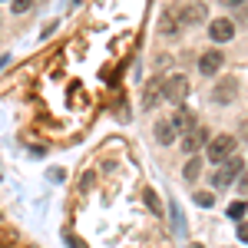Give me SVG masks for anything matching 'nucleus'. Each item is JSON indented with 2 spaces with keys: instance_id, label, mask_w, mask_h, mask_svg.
<instances>
[{
  "instance_id": "a211bd4d",
  "label": "nucleus",
  "mask_w": 248,
  "mask_h": 248,
  "mask_svg": "<svg viewBox=\"0 0 248 248\" xmlns=\"http://www.w3.org/2000/svg\"><path fill=\"white\" fill-rule=\"evenodd\" d=\"M225 7H245V0H222Z\"/></svg>"
},
{
  "instance_id": "7ed1b4c3",
  "label": "nucleus",
  "mask_w": 248,
  "mask_h": 248,
  "mask_svg": "<svg viewBox=\"0 0 248 248\" xmlns=\"http://www.w3.org/2000/svg\"><path fill=\"white\" fill-rule=\"evenodd\" d=\"M162 96H166L169 103H175V106H182L186 96H189V79H186V77H169V79H166Z\"/></svg>"
},
{
  "instance_id": "dca6fc26",
  "label": "nucleus",
  "mask_w": 248,
  "mask_h": 248,
  "mask_svg": "<svg viewBox=\"0 0 248 248\" xmlns=\"http://www.w3.org/2000/svg\"><path fill=\"white\" fill-rule=\"evenodd\" d=\"M146 205H149L153 212H162V209H159V199H155V192H146Z\"/></svg>"
},
{
  "instance_id": "4468645a",
  "label": "nucleus",
  "mask_w": 248,
  "mask_h": 248,
  "mask_svg": "<svg viewBox=\"0 0 248 248\" xmlns=\"http://www.w3.org/2000/svg\"><path fill=\"white\" fill-rule=\"evenodd\" d=\"M195 202H199L202 209H209V205H212V195H209V192H195Z\"/></svg>"
},
{
  "instance_id": "f257e3e1",
  "label": "nucleus",
  "mask_w": 248,
  "mask_h": 248,
  "mask_svg": "<svg viewBox=\"0 0 248 248\" xmlns=\"http://www.w3.org/2000/svg\"><path fill=\"white\" fill-rule=\"evenodd\" d=\"M242 169H245V162H242L238 155H229V159H222V162H218V169H215V175H212V182H215L218 189H225V186H229Z\"/></svg>"
},
{
  "instance_id": "9d476101",
  "label": "nucleus",
  "mask_w": 248,
  "mask_h": 248,
  "mask_svg": "<svg viewBox=\"0 0 248 248\" xmlns=\"http://www.w3.org/2000/svg\"><path fill=\"white\" fill-rule=\"evenodd\" d=\"M155 139L169 146L172 139H175V126H172V123H155Z\"/></svg>"
},
{
  "instance_id": "ddd939ff",
  "label": "nucleus",
  "mask_w": 248,
  "mask_h": 248,
  "mask_svg": "<svg viewBox=\"0 0 248 248\" xmlns=\"http://www.w3.org/2000/svg\"><path fill=\"white\" fill-rule=\"evenodd\" d=\"M229 215H232V218H242V215H245V202H232Z\"/></svg>"
},
{
  "instance_id": "20e7f679",
  "label": "nucleus",
  "mask_w": 248,
  "mask_h": 248,
  "mask_svg": "<svg viewBox=\"0 0 248 248\" xmlns=\"http://www.w3.org/2000/svg\"><path fill=\"white\" fill-rule=\"evenodd\" d=\"M222 63H225V57H222L218 50H209V53L199 57V70H202L205 77H215V73L222 70Z\"/></svg>"
},
{
  "instance_id": "6e6552de",
  "label": "nucleus",
  "mask_w": 248,
  "mask_h": 248,
  "mask_svg": "<svg viewBox=\"0 0 248 248\" xmlns=\"http://www.w3.org/2000/svg\"><path fill=\"white\" fill-rule=\"evenodd\" d=\"M202 20H205V3H189V7H182V23L195 27V23H202Z\"/></svg>"
},
{
  "instance_id": "f8f14e48",
  "label": "nucleus",
  "mask_w": 248,
  "mask_h": 248,
  "mask_svg": "<svg viewBox=\"0 0 248 248\" xmlns=\"http://www.w3.org/2000/svg\"><path fill=\"white\" fill-rule=\"evenodd\" d=\"M30 3H33V0H10V10H14V14H27Z\"/></svg>"
},
{
  "instance_id": "2eb2a0df",
  "label": "nucleus",
  "mask_w": 248,
  "mask_h": 248,
  "mask_svg": "<svg viewBox=\"0 0 248 248\" xmlns=\"http://www.w3.org/2000/svg\"><path fill=\"white\" fill-rule=\"evenodd\" d=\"M155 99H159V86H149V93H146V106H155Z\"/></svg>"
},
{
  "instance_id": "0eeeda50",
  "label": "nucleus",
  "mask_w": 248,
  "mask_h": 248,
  "mask_svg": "<svg viewBox=\"0 0 248 248\" xmlns=\"http://www.w3.org/2000/svg\"><path fill=\"white\" fill-rule=\"evenodd\" d=\"M169 123L175 126V129H179V133H192V129H195V116H192L189 109H182V106H179V113L172 116Z\"/></svg>"
},
{
  "instance_id": "f3484780",
  "label": "nucleus",
  "mask_w": 248,
  "mask_h": 248,
  "mask_svg": "<svg viewBox=\"0 0 248 248\" xmlns=\"http://www.w3.org/2000/svg\"><path fill=\"white\" fill-rule=\"evenodd\" d=\"M238 238H242V242H248V222H242V225H238Z\"/></svg>"
},
{
  "instance_id": "423d86ee",
  "label": "nucleus",
  "mask_w": 248,
  "mask_h": 248,
  "mask_svg": "<svg viewBox=\"0 0 248 248\" xmlns=\"http://www.w3.org/2000/svg\"><path fill=\"white\" fill-rule=\"evenodd\" d=\"M209 142V133L202 129V126H195L192 133H186V139H182V149L186 153H199V146H205Z\"/></svg>"
},
{
  "instance_id": "39448f33",
  "label": "nucleus",
  "mask_w": 248,
  "mask_h": 248,
  "mask_svg": "<svg viewBox=\"0 0 248 248\" xmlns=\"http://www.w3.org/2000/svg\"><path fill=\"white\" fill-rule=\"evenodd\" d=\"M232 33H235L232 20H225V17L212 20V27H209V37L215 40V43H229V40H232Z\"/></svg>"
},
{
  "instance_id": "6ab92c4d",
  "label": "nucleus",
  "mask_w": 248,
  "mask_h": 248,
  "mask_svg": "<svg viewBox=\"0 0 248 248\" xmlns=\"http://www.w3.org/2000/svg\"><path fill=\"white\" fill-rule=\"evenodd\" d=\"M242 192H248V175H245V179H242Z\"/></svg>"
},
{
  "instance_id": "1a4fd4ad",
  "label": "nucleus",
  "mask_w": 248,
  "mask_h": 248,
  "mask_svg": "<svg viewBox=\"0 0 248 248\" xmlns=\"http://www.w3.org/2000/svg\"><path fill=\"white\" fill-rule=\"evenodd\" d=\"M235 86H238V83H235V79H222V86H218V90H215V99H218V103H232V99H235Z\"/></svg>"
},
{
  "instance_id": "9b49d317",
  "label": "nucleus",
  "mask_w": 248,
  "mask_h": 248,
  "mask_svg": "<svg viewBox=\"0 0 248 248\" xmlns=\"http://www.w3.org/2000/svg\"><path fill=\"white\" fill-rule=\"evenodd\" d=\"M199 169H202V159H199V155H192L189 162H186V172H182V175H186L189 182H195V179H199Z\"/></svg>"
},
{
  "instance_id": "f03ea898",
  "label": "nucleus",
  "mask_w": 248,
  "mask_h": 248,
  "mask_svg": "<svg viewBox=\"0 0 248 248\" xmlns=\"http://www.w3.org/2000/svg\"><path fill=\"white\" fill-rule=\"evenodd\" d=\"M235 153V136H209V159L212 162H222Z\"/></svg>"
}]
</instances>
